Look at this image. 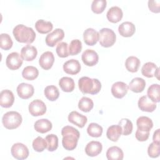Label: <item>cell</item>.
Segmentation results:
<instances>
[{"instance_id":"obj_12","label":"cell","mask_w":160,"mask_h":160,"mask_svg":"<svg viewBox=\"0 0 160 160\" xmlns=\"http://www.w3.org/2000/svg\"><path fill=\"white\" fill-rule=\"evenodd\" d=\"M16 90L18 95L22 99H27L31 98L34 92V89L32 85L25 82L19 84Z\"/></svg>"},{"instance_id":"obj_10","label":"cell","mask_w":160,"mask_h":160,"mask_svg":"<svg viewBox=\"0 0 160 160\" xmlns=\"http://www.w3.org/2000/svg\"><path fill=\"white\" fill-rule=\"evenodd\" d=\"M81 59L85 65L88 66H94L99 61V56L95 51L88 49L82 54Z\"/></svg>"},{"instance_id":"obj_14","label":"cell","mask_w":160,"mask_h":160,"mask_svg":"<svg viewBox=\"0 0 160 160\" xmlns=\"http://www.w3.org/2000/svg\"><path fill=\"white\" fill-rule=\"evenodd\" d=\"M62 68L66 73L71 75H75L80 72L81 67L79 62L78 60L71 59L65 62Z\"/></svg>"},{"instance_id":"obj_48","label":"cell","mask_w":160,"mask_h":160,"mask_svg":"<svg viewBox=\"0 0 160 160\" xmlns=\"http://www.w3.org/2000/svg\"><path fill=\"white\" fill-rule=\"evenodd\" d=\"M159 68L157 69V70H156V72H155V74H154V76L157 78V79H159V77H158V76H159Z\"/></svg>"},{"instance_id":"obj_37","label":"cell","mask_w":160,"mask_h":160,"mask_svg":"<svg viewBox=\"0 0 160 160\" xmlns=\"http://www.w3.org/2000/svg\"><path fill=\"white\" fill-rule=\"evenodd\" d=\"M47 142V149L49 151L52 152L58 148V138L54 134L47 135L45 138Z\"/></svg>"},{"instance_id":"obj_6","label":"cell","mask_w":160,"mask_h":160,"mask_svg":"<svg viewBox=\"0 0 160 160\" xmlns=\"http://www.w3.org/2000/svg\"><path fill=\"white\" fill-rule=\"evenodd\" d=\"M11 152L13 158L19 160L26 159L29 153L27 146L21 142L14 144L11 148Z\"/></svg>"},{"instance_id":"obj_31","label":"cell","mask_w":160,"mask_h":160,"mask_svg":"<svg viewBox=\"0 0 160 160\" xmlns=\"http://www.w3.org/2000/svg\"><path fill=\"white\" fill-rule=\"evenodd\" d=\"M140 64V60L137 57L131 56L126 59L125 61V67L128 71L131 72H136L138 71Z\"/></svg>"},{"instance_id":"obj_25","label":"cell","mask_w":160,"mask_h":160,"mask_svg":"<svg viewBox=\"0 0 160 160\" xmlns=\"http://www.w3.org/2000/svg\"><path fill=\"white\" fill-rule=\"evenodd\" d=\"M138 129L144 131H150L153 127V122L151 119L147 116H140L136 121Z\"/></svg>"},{"instance_id":"obj_29","label":"cell","mask_w":160,"mask_h":160,"mask_svg":"<svg viewBox=\"0 0 160 160\" xmlns=\"http://www.w3.org/2000/svg\"><path fill=\"white\" fill-rule=\"evenodd\" d=\"M35 28L39 33L46 34L49 32L53 28L51 22L44 19H39L35 23Z\"/></svg>"},{"instance_id":"obj_17","label":"cell","mask_w":160,"mask_h":160,"mask_svg":"<svg viewBox=\"0 0 160 160\" xmlns=\"http://www.w3.org/2000/svg\"><path fill=\"white\" fill-rule=\"evenodd\" d=\"M83 39L88 46H94L99 41V32L93 28H88L83 32Z\"/></svg>"},{"instance_id":"obj_35","label":"cell","mask_w":160,"mask_h":160,"mask_svg":"<svg viewBox=\"0 0 160 160\" xmlns=\"http://www.w3.org/2000/svg\"><path fill=\"white\" fill-rule=\"evenodd\" d=\"M93 107L94 102L92 100L88 97H82L79 101L78 108L81 111L84 112H89L93 108Z\"/></svg>"},{"instance_id":"obj_7","label":"cell","mask_w":160,"mask_h":160,"mask_svg":"<svg viewBox=\"0 0 160 160\" xmlns=\"http://www.w3.org/2000/svg\"><path fill=\"white\" fill-rule=\"evenodd\" d=\"M29 112L32 116H42L46 112L45 103L40 99H35L30 102L29 105Z\"/></svg>"},{"instance_id":"obj_23","label":"cell","mask_w":160,"mask_h":160,"mask_svg":"<svg viewBox=\"0 0 160 160\" xmlns=\"http://www.w3.org/2000/svg\"><path fill=\"white\" fill-rule=\"evenodd\" d=\"M52 124L51 122L47 119H41L36 121L34 123V129L40 133L44 134L51 130Z\"/></svg>"},{"instance_id":"obj_39","label":"cell","mask_w":160,"mask_h":160,"mask_svg":"<svg viewBox=\"0 0 160 160\" xmlns=\"http://www.w3.org/2000/svg\"><path fill=\"white\" fill-rule=\"evenodd\" d=\"M12 39L8 34L2 33L0 34V47L1 49L8 51L12 48Z\"/></svg>"},{"instance_id":"obj_22","label":"cell","mask_w":160,"mask_h":160,"mask_svg":"<svg viewBox=\"0 0 160 160\" xmlns=\"http://www.w3.org/2000/svg\"><path fill=\"white\" fill-rule=\"evenodd\" d=\"M38 54L37 49L31 45H26L21 50V56L23 60L31 61L34 60Z\"/></svg>"},{"instance_id":"obj_34","label":"cell","mask_w":160,"mask_h":160,"mask_svg":"<svg viewBox=\"0 0 160 160\" xmlns=\"http://www.w3.org/2000/svg\"><path fill=\"white\" fill-rule=\"evenodd\" d=\"M44 93L46 98L51 101L57 100L59 96V90L58 88L54 85L46 86L44 90Z\"/></svg>"},{"instance_id":"obj_15","label":"cell","mask_w":160,"mask_h":160,"mask_svg":"<svg viewBox=\"0 0 160 160\" xmlns=\"http://www.w3.org/2000/svg\"><path fill=\"white\" fill-rule=\"evenodd\" d=\"M138 105L140 110L148 112H153L157 107L156 102H152L147 96H141L138 100Z\"/></svg>"},{"instance_id":"obj_18","label":"cell","mask_w":160,"mask_h":160,"mask_svg":"<svg viewBox=\"0 0 160 160\" xmlns=\"http://www.w3.org/2000/svg\"><path fill=\"white\" fill-rule=\"evenodd\" d=\"M68 121L71 123L75 124L80 128H82L87 123L88 118L86 116H84L76 111H74L69 114Z\"/></svg>"},{"instance_id":"obj_40","label":"cell","mask_w":160,"mask_h":160,"mask_svg":"<svg viewBox=\"0 0 160 160\" xmlns=\"http://www.w3.org/2000/svg\"><path fill=\"white\" fill-rule=\"evenodd\" d=\"M82 49V42L79 39H73L69 46V55L74 56L79 54Z\"/></svg>"},{"instance_id":"obj_45","label":"cell","mask_w":160,"mask_h":160,"mask_svg":"<svg viewBox=\"0 0 160 160\" xmlns=\"http://www.w3.org/2000/svg\"><path fill=\"white\" fill-rule=\"evenodd\" d=\"M149 136V131H141L137 129L135 134V137L139 141H146L148 140Z\"/></svg>"},{"instance_id":"obj_36","label":"cell","mask_w":160,"mask_h":160,"mask_svg":"<svg viewBox=\"0 0 160 160\" xmlns=\"http://www.w3.org/2000/svg\"><path fill=\"white\" fill-rule=\"evenodd\" d=\"M102 128L97 123H90L87 128L88 134L93 138H99L101 136L102 134Z\"/></svg>"},{"instance_id":"obj_32","label":"cell","mask_w":160,"mask_h":160,"mask_svg":"<svg viewBox=\"0 0 160 160\" xmlns=\"http://www.w3.org/2000/svg\"><path fill=\"white\" fill-rule=\"evenodd\" d=\"M39 75L38 69L32 66L25 67L22 72V76L24 79L29 81H32L38 78Z\"/></svg>"},{"instance_id":"obj_28","label":"cell","mask_w":160,"mask_h":160,"mask_svg":"<svg viewBox=\"0 0 160 160\" xmlns=\"http://www.w3.org/2000/svg\"><path fill=\"white\" fill-rule=\"evenodd\" d=\"M106 157L108 160H122L124 158V153L120 148L112 146L107 150Z\"/></svg>"},{"instance_id":"obj_27","label":"cell","mask_w":160,"mask_h":160,"mask_svg":"<svg viewBox=\"0 0 160 160\" xmlns=\"http://www.w3.org/2000/svg\"><path fill=\"white\" fill-rule=\"evenodd\" d=\"M147 96L154 102L160 101V86L158 84H152L147 91Z\"/></svg>"},{"instance_id":"obj_33","label":"cell","mask_w":160,"mask_h":160,"mask_svg":"<svg viewBox=\"0 0 160 160\" xmlns=\"http://www.w3.org/2000/svg\"><path fill=\"white\" fill-rule=\"evenodd\" d=\"M158 67L152 62H148L145 63L141 68L142 74L148 78L154 76V74Z\"/></svg>"},{"instance_id":"obj_4","label":"cell","mask_w":160,"mask_h":160,"mask_svg":"<svg viewBox=\"0 0 160 160\" xmlns=\"http://www.w3.org/2000/svg\"><path fill=\"white\" fill-rule=\"evenodd\" d=\"M21 115L16 111H9L5 113L2 118L4 127L8 129H14L18 128L22 123Z\"/></svg>"},{"instance_id":"obj_43","label":"cell","mask_w":160,"mask_h":160,"mask_svg":"<svg viewBox=\"0 0 160 160\" xmlns=\"http://www.w3.org/2000/svg\"><path fill=\"white\" fill-rule=\"evenodd\" d=\"M68 46V44L65 42H60L58 43L56 48V51L59 57L64 58L69 56Z\"/></svg>"},{"instance_id":"obj_47","label":"cell","mask_w":160,"mask_h":160,"mask_svg":"<svg viewBox=\"0 0 160 160\" xmlns=\"http://www.w3.org/2000/svg\"><path fill=\"white\" fill-rule=\"evenodd\" d=\"M159 129H156L154 134H153V136H152V140L154 142L158 143V144H160V138H159Z\"/></svg>"},{"instance_id":"obj_21","label":"cell","mask_w":160,"mask_h":160,"mask_svg":"<svg viewBox=\"0 0 160 160\" xmlns=\"http://www.w3.org/2000/svg\"><path fill=\"white\" fill-rule=\"evenodd\" d=\"M118 31L121 36L125 38H129L134 34L136 27L131 22L125 21L119 26Z\"/></svg>"},{"instance_id":"obj_13","label":"cell","mask_w":160,"mask_h":160,"mask_svg":"<svg viewBox=\"0 0 160 160\" xmlns=\"http://www.w3.org/2000/svg\"><path fill=\"white\" fill-rule=\"evenodd\" d=\"M54 62V56L52 52L46 51L43 52L39 59V66L44 70L50 69Z\"/></svg>"},{"instance_id":"obj_16","label":"cell","mask_w":160,"mask_h":160,"mask_svg":"<svg viewBox=\"0 0 160 160\" xmlns=\"http://www.w3.org/2000/svg\"><path fill=\"white\" fill-rule=\"evenodd\" d=\"M14 101L12 92L9 89L2 90L0 93V105L4 108L11 107Z\"/></svg>"},{"instance_id":"obj_19","label":"cell","mask_w":160,"mask_h":160,"mask_svg":"<svg viewBox=\"0 0 160 160\" xmlns=\"http://www.w3.org/2000/svg\"><path fill=\"white\" fill-rule=\"evenodd\" d=\"M102 149V144L97 141H92L88 142L85 148L86 154L90 157H94L99 154Z\"/></svg>"},{"instance_id":"obj_38","label":"cell","mask_w":160,"mask_h":160,"mask_svg":"<svg viewBox=\"0 0 160 160\" xmlns=\"http://www.w3.org/2000/svg\"><path fill=\"white\" fill-rule=\"evenodd\" d=\"M119 125L122 128V134L124 136L129 135L132 133L133 126L132 122L127 118H122L119 122Z\"/></svg>"},{"instance_id":"obj_11","label":"cell","mask_w":160,"mask_h":160,"mask_svg":"<svg viewBox=\"0 0 160 160\" xmlns=\"http://www.w3.org/2000/svg\"><path fill=\"white\" fill-rule=\"evenodd\" d=\"M111 91L114 98L121 99L126 95L128 91V86L124 82L118 81L112 85Z\"/></svg>"},{"instance_id":"obj_3","label":"cell","mask_w":160,"mask_h":160,"mask_svg":"<svg viewBox=\"0 0 160 160\" xmlns=\"http://www.w3.org/2000/svg\"><path fill=\"white\" fill-rule=\"evenodd\" d=\"M78 86L83 94L94 95L100 91L101 83L98 79L84 76L79 79Z\"/></svg>"},{"instance_id":"obj_24","label":"cell","mask_w":160,"mask_h":160,"mask_svg":"<svg viewBox=\"0 0 160 160\" xmlns=\"http://www.w3.org/2000/svg\"><path fill=\"white\" fill-rule=\"evenodd\" d=\"M146 87V81L141 78H134L129 82V89L134 92L139 93L144 91Z\"/></svg>"},{"instance_id":"obj_2","label":"cell","mask_w":160,"mask_h":160,"mask_svg":"<svg viewBox=\"0 0 160 160\" xmlns=\"http://www.w3.org/2000/svg\"><path fill=\"white\" fill-rule=\"evenodd\" d=\"M15 39L21 43L31 44L36 38V33L33 29L23 24L16 26L12 31Z\"/></svg>"},{"instance_id":"obj_26","label":"cell","mask_w":160,"mask_h":160,"mask_svg":"<svg viewBox=\"0 0 160 160\" xmlns=\"http://www.w3.org/2000/svg\"><path fill=\"white\" fill-rule=\"evenodd\" d=\"M122 134V128L118 125H112L109 126L106 132L107 138L111 141L116 142Z\"/></svg>"},{"instance_id":"obj_20","label":"cell","mask_w":160,"mask_h":160,"mask_svg":"<svg viewBox=\"0 0 160 160\" xmlns=\"http://www.w3.org/2000/svg\"><path fill=\"white\" fill-rule=\"evenodd\" d=\"M123 16L122 9L118 6H112L107 12L106 17L109 21L112 23H117L121 20Z\"/></svg>"},{"instance_id":"obj_5","label":"cell","mask_w":160,"mask_h":160,"mask_svg":"<svg viewBox=\"0 0 160 160\" xmlns=\"http://www.w3.org/2000/svg\"><path fill=\"white\" fill-rule=\"evenodd\" d=\"M116 35L109 28H102L99 31V41L101 46L109 48L116 42Z\"/></svg>"},{"instance_id":"obj_44","label":"cell","mask_w":160,"mask_h":160,"mask_svg":"<svg viewBox=\"0 0 160 160\" xmlns=\"http://www.w3.org/2000/svg\"><path fill=\"white\" fill-rule=\"evenodd\" d=\"M148 154L149 157L152 158H156L160 154V144L152 142L151 143L148 148Z\"/></svg>"},{"instance_id":"obj_30","label":"cell","mask_w":160,"mask_h":160,"mask_svg":"<svg viewBox=\"0 0 160 160\" xmlns=\"http://www.w3.org/2000/svg\"><path fill=\"white\" fill-rule=\"evenodd\" d=\"M59 86L64 92H70L74 90L75 83L72 78L69 77H62L59 81Z\"/></svg>"},{"instance_id":"obj_46","label":"cell","mask_w":160,"mask_h":160,"mask_svg":"<svg viewBox=\"0 0 160 160\" xmlns=\"http://www.w3.org/2000/svg\"><path fill=\"white\" fill-rule=\"evenodd\" d=\"M160 7V1L156 0H149L148 1V8L149 10L154 13H159Z\"/></svg>"},{"instance_id":"obj_8","label":"cell","mask_w":160,"mask_h":160,"mask_svg":"<svg viewBox=\"0 0 160 160\" xmlns=\"http://www.w3.org/2000/svg\"><path fill=\"white\" fill-rule=\"evenodd\" d=\"M23 59L21 55L17 52H12L9 54L6 59V64L11 70H16L22 64Z\"/></svg>"},{"instance_id":"obj_42","label":"cell","mask_w":160,"mask_h":160,"mask_svg":"<svg viewBox=\"0 0 160 160\" xmlns=\"http://www.w3.org/2000/svg\"><path fill=\"white\" fill-rule=\"evenodd\" d=\"M106 0H94L91 4V10L95 14L102 13L106 8Z\"/></svg>"},{"instance_id":"obj_9","label":"cell","mask_w":160,"mask_h":160,"mask_svg":"<svg viewBox=\"0 0 160 160\" xmlns=\"http://www.w3.org/2000/svg\"><path fill=\"white\" fill-rule=\"evenodd\" d=\"M64 38V32L62 29L56 28L52 32L48 34L45 39L46 44L49 47H54L58 42Z\"/></svg>"},{"instance_id":"obj_1","label":"cell","mask_w":160,"mask_h":160,"mask_svg":"<svg viewBox=\"0 0 160 160\" xmlns=\"http://www.w3.org/2000/svg\"><path fill=\"white\" fill-rule=\"evenodd\" d=\"M62 136V144L63 148L68 151L74 150L77 145L80 137L79 131L75 128L70 126H66L61 129Z\"/></svg>"},{"instance_id":"obj_41","label":"cell","mask_w":160,"mask_h":160,"mask_svg":"<svg viewBox=\"0 0 160 160\" xmlns=\"http://www.w3.org/2000/svg\"><path fill=\"white\" fill-rule=\"evenodd\" d=\"M32 148L36 152H42L46 148H47V142L45 139H43L41 136H38L32 141Z\"/></svg>"}]
</instances>
